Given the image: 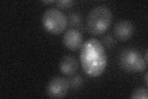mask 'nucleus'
<instances>
[{
    "label": "nucleus",
    "mask_w": 148,
    "mask_h": 99,
    "mask_svg": "<svg viewBox=\"0 0 148 99\" xmlns=\"http://www.w3.org/2000/svg\"><path fill=\"white\" fill-rule=\"evenodd\" d=\"M80 60L84 72L90 77H98L103 74L107 66L106 51L101 42L91 38L83 44Z\"/></svg>",
    "instance_id": "f257e3e1"
},
{
    "label": "nucleus",
    "mask_w": 148,
    "mask_h": 99,
    "mask_svg": "<svg viewBox=\"0 0 148 99\" xmlns=\"http://www.w3.org/2000/svg\"><path fill=\"white\" fill-rule=\"evenodd\" d=\"M112 15L110 9L104 5L92 8L87 16L86 26L90 34L98 35L103 34L111 25Z\"/></svg>",
    "instance_id": "f03ea898"
},
{
    "label": "nucleus",
    "mask_w": 148,
    "mask_h": 99,
    "mask_svg": "<svg viewBox=\"0 0 148 99\" xmlns=\"http://www.w3.org/2000/svg\"><path fill=\"white\" fill-rule=\"evenodd\" d=\"M119 63L123 69L131 73L143 72L147 66V63L140 51L132 48H126L121 51Z\"/></svg>",
    "instance_id": "7ed1b4c3"
},
{
    "label": "nucleus",
    "mask_w": 148,
    "mask_h": 99,
    "mask_svg": "<svg viewBox=\"0 0 148 99\" xmlns=\"http://www.w3.org/2000/svg\"><path fill=\"white\" fill-rule=\"evenodd\" d=\"M41 21L45 30L55 35L61 34L66 30L68 24L66 16L55 8L46 9L43 13Z\"/></svg>",
    "instance_id": "20e7f679"
},
{
    "label": "nucleus",
    "mask_w": 148,
    "mask_h": 99,
    "mask_svg": "<svg viewBox=\"0 0 148 99\" xmlns=\"http://www.w3.org/2000/svg\"><path fill=\"white\" fill-rule=\"evenodd\" d=\"M69 89V81L67 78L56 76L49 82L46 87V94L50 98H61L66 96Z\"/></svg>",
    "instance_id": "39448f33"
},
{
    "label": "nucleus",
    "mask_w": 148,
    "mask_h": 99,
    "mask_svg": "<svg viewBox=\"0 0 148 99\" xmlns=\"http://www.w3.org/2000/svg\"><path fill=\"white\" fill-rule=\"evenodd\" d=\"M63 43L66 48L71 51H77L83 45L82 33L76 29L71 28L66 31L63 36Z\"/></svg>",
    "instance_id": "423d86ee"
},
{
    "label": "nucleus",
    "mask_w": 148,
    "mask_h": 99,
    "mask_svg": "<svg viewBox=\"0 0 148 99\" xmlns=\"http://www.w3.org/2000/svg\"><path fill=\"white\" fill-rule=\"evenodd\" d=\"M113 32L117 39L120 41H127L133 34L134 26L130 21L120 20L115 24Z\"/></svg>",
    "instance_id": "0eeeda50"
},
{
    "label": "nucleus",
    "mask_w": 148,
    "mask_h": 99,
    "mask_svg": "<svg viewBox=\"0 0 148 99\" xmlns=\"http://www.w3.org/2000/svg\"><path fill=\"white\" fill-rule=\"evenodd\" d=\"M78 68V61L72 56H64L60 61L59 69L62 74L66 76H73L77 71Z\"/></svg>",
    "instance_id": "6e6552de"
},
{
    "label": "nucleus",
    "mask_w": 148,
    "mask_h": 99,
    "mask_svg": "<svg viewBox=\"0 0 148 99\" xmlns=\"http://www.w3.org/2000/svg\"><path fill=\"white\" fill-rule=\"evenodd\" d=\"M69 81L70 88L73 91H77L80 89L84 83L83 78L79 74L73 75L71 78L69 80Z\"/></svg>",
    "instance_id": "1a4fd4ad"
},
{
    "label": "nucleus",
    "mask_w": 148,
    "mask_h": 99,
    "mask_svg": "<svg viewBox=\"0 0 148 99\" xmlns=\"http://www.w3.org/2000/svg\"><path fill=\"white\" fill-rule=\"evenodd\" d=\"M67 20L73 29L74 27H79L82 23V16L77 12H71L69 14Z\"/></svg>",
    "instance_id": "9d476101"
},
{
    "label": "nucleus",
    "mask_w": 148,
    "mask_h": 99,
    "mask_svg": "<svg viewBox=\"0 0 148 99\" xmlns=\"http://www.w3.org/2000/svg\"><path fill=\"white\" fill-rule=\"evenodd\" d=\"M148 91L147 88L141 87L136 89L131 94L132 99H147Z\"/></svg>",
    "instance_id": "9b49d317"
},
{
    "label": "nucleus",
    "mask_w": 148,
    "mask_h": 99,
    "mask_svg": "<svg viewBox=\"0 0 148 99\" xmlns=\"http://www.w3.org/2000/svg\"><path fill=\"white\" fill-rule=\"evenodd\" d=\"M101 43L103 45V46H106V48H112V47L116 45L117 42L112 35L108 34L102 37Z\"/></svg>",
    "instance_id": "f8f14e48"
},
{
    "label": "nucleus",
    "mask_w": 148,
    "mask_h": 99,
    "mask_svg": "<svg viewBox=\"0 0 148 99\" xmlns=\"http://www.w3.org/2000/svg\"><path fill=\"white\" fill-rule=\"evenodd\" d=\"M56 6L62 9H67L72 6L74 2L72 0H61V1H57L55 2Z\"/></svg>",
    "instance_id": "ddd939ff"
},
{
    "label": "nucleus",
    "mask_w": 148,
    "mask_h": 99,
    "mask_svg": "<svg viewBox=\"0 0 148 99\" xmlns=\"http://www.w3.org/2000/svg\"><path fill=\"white\" fill-rule=\"evenodd\" d=\"M56 1H54V0H48V1H43L42 3H45V4H49V3H55Z\"/></svg>",
    "instance_id": "4468645a"
},
{
    "label": "nucleus",
    "mask_w": 148,
    "mask_h": 99,
    "mask_svg": "<svg viewBox=\"0 0 148 99\" xmlns=\"http://www.w3.org/2000/svg\"><path fill=\"white\" fill-rule=\"evenodd\" d=\"M147 72H146L145 73V82H146V85L147 86V84H148V79H147Z\"/></svg>",
    "instance_id": "2eb2a0df"
},
{
    "label": "nucleus",
    "mask_w": 148,
    "mask_h": 99,
    "mask_svg": "<svg viewBox=\"0 0 148 99\" xmlns=\"http://www.w3.org/2000/svg\"><path fill=\"white\" fill-rule=\"evenodd\" d=\"M147 55H147V50H146V51H145L144 59H145V60L146 61V62H147V61H148V60H147Z\"/></svg>",
    "instance_id": "dca6fc26"
}]
</instances>
